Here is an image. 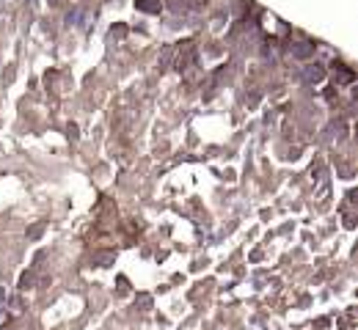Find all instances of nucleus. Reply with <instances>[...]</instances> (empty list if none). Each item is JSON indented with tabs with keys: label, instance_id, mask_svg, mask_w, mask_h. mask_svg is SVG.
Returning a JSON list of instances; mask_svg holds the SVG:
<instances>
[{
	"label": "nucleus",
	"instance_id": "nucleus-1",
	"mask_svg": "<svg viewBox=\"0 0 358 330\" xmlns=\"http://www.w3.org/2000/svg\"><path fill=\"white\" fill-rule=\"evenodd\" d=\"M292 53L298 55V58H306V55H311V44H306V41H298L292 47Z\"/></svg>",
	"mask_w": 358,
	"mask_h": 330
},
{
	"label": "nucleus",
	"instance_id": "nucleus-2",
	"mask_svg": "<svg viewBox=\"0 0 358 330\" xmlns=\"http://www.w3.org/2000/svg\"><path fill=\"white\" fill-rule=\"evenodd\" d=\"M141 11H160V3H152V0H138L135 3Z\"/></svg>",
	"mask_w": 358,
	"mask_h": 330
},
{
	"label": "nucleus",
	"instance_id": "nucleus-3",
	"mask_svg": "<svg viewBox=\"0 0 358 330\" xmlns=\"http://www.w3.org/2000/svg\"><path fill=\"white\" fill-rule=\"evenodd\" d=\"M306 77H309V80H320L322 69H306Z\"/></svg>",
	"mask_w": 358,
	"mask_h": 330
}]
</instances>
